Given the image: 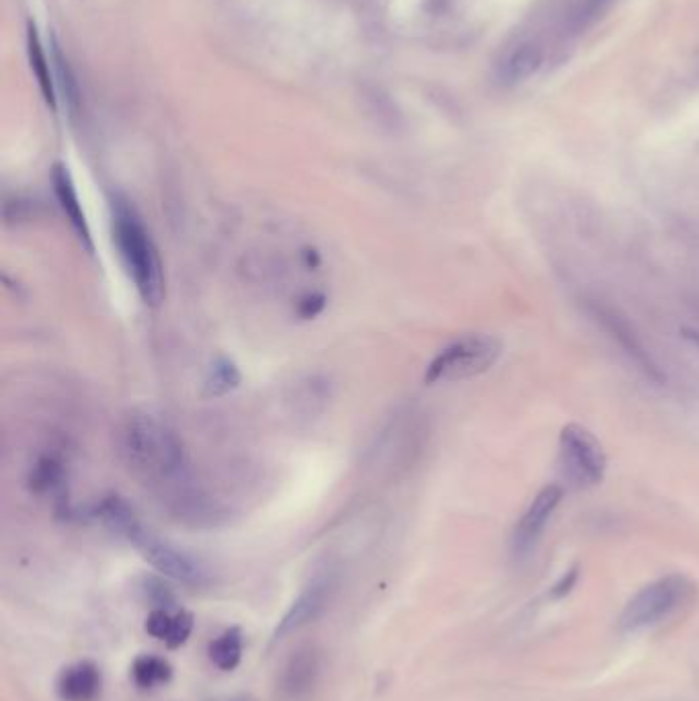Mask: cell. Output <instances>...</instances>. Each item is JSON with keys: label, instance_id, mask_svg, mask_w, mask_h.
I'll use <instances>...</instances> for the list:
<instances>
[{"label": "cell", "instance_id": "cell-1", "mask_svg": "<svg viewBox=\"0 0 699 701\" xmlns=\"http://www.w3.org/2000/svg\"><path fill=\"white\" fill-rule=\"evenodd\" d=\"M121 456L132 474L144 484L164 490L187 505L195 503L189 494V462L179 435L158 417L136 412L121 429Z\"/></svg>", "mask_w": 699, "mask_h": 701}, {"label": "cell", "instance_id": "cell-2", "mask_svg": "<svg viewBox=\"0 0 699 701\" xmlns=\"http://www.w3.org/2000/svg\"><path fill=\"white\" fill-rule=\"evenodd\" d=\"M113 238L140 298L158 306L164 298V267L156 244L134 205L126 199L113 201Z\"/></svg>", "mask_w": 699, "mask_h": 701}, {"label": "cell", "instance_id": "cell-3", "mask_svg": "<svg viewBox=\"0 0 699 701\" xmlns=\"http://www.w3.org/2000/svg\"><path fill=\"white\" fill-rule=\"evenodd\" d=\"M101 517L109 529L126 538L136 550L164 576L189 587H197L205 581V572L191 556L175 546L162 542L156 535L144 529L136 513L119 499H109L101 505Z\"/></svg>", "mask_w": 699, "mask_h": 701}, {"label": "cell", "instance_id": "cell-4", "mask_svg": "<svg viewBox=\"0 0 699 701\" xmlns=\"http://www.w3.org/2000/svg\"><path fill=\"white\" fill-rule=\"evenodd\" d=\"M503 343L490 335H464L443 347L425 371L427 384L464 382L486 371L499 361Z\"/></svg>", "mask_w": 699, "mask_h": 701}, {"label": "cell", "instance_id": "cell-5", "mask_svg": "<svg viewBox=\"0 0 699 701\" xmlns=\"http://www.w3.org/2000/svg\"><path fill=\"white\" fill-rule=\"evenodd\" d=\"M689 589V581L681 574H667L659 581L648 583L624 607L620 628L624 632H640L656 626L685 601Z\"/></svg>", "mask_w": 699, "mask_h": 701}, {"label": "cell", "instance_id": "cell-6", "mask_svg": "<svg viewBox=\"0 0 699 701\" xmlns=\"http://www.w3.org/2000/svg\"><path fill=\"white\" fill-rule=\"evenodd\" d=\"M560 464L566 478L581 488L601 484L607 470L601 443L589 429L577 423L566 425L560 433Z\"/></svg>", "mask_w": 699, "mask_h": 701}, {"label": "cell", "instance_id": "cell-7", "mask_svg": "<svg viewBox=\"0 0 699 701\" xmlns=\"http://www.w3.org/2000/svg\"><path fill=\"white\" fill-rule=\"evenodd\" d=\"M587 310L593 316V320L607 333V337L620 347V351L634 363L638 371H642L650 382L659 386L667 382V376L663 374L661 365L656 363L652 353L642 343L640 335L634 331V326L620 310H615L609 304H603L599 300L587 302Z\"/></svg>", "mask_w": 699, "mask_h": 701}, {"label": "cell", "instance_id": "cell-8", "mask_svg": "<svg viewBox=\"0 0 699 701\" xmlns=\"http://www.w3.org/2000/svg\"><path fill=\"white\" fill-rule=\"evenodd\" d=\"M562 494H564L562 486L548 484L536 494V497H533V501L521 515L519 523L515 525L513 548L517 554H527L533 546L538 544L548 521L552 519L554 511L562 501Z\"/></svg>", "mask_w": 699, "mask_h": 701}, {"label": "cell", "instance_id": "cell-9", "mask_svg": "<svg viewBox=\"0 0 699 701\" xmlns=\"http://www.w3.org/2000/svg\"><path fill=\"white\" fill-rule=\"evenodd\" d=\"M101 687L99 667L87 661L64 669L58 679V695L64 701H95L101 695Z\"/></svg>", "mask_w": 699, "mask_h": 701}, {"label": "cell", "instance_id": "cell-10", "mask_svg": "<svg viewBox=\"0 0 699 701\" xmlns=\"http://www.w3.org/2000/svg\"><path fill=\"white\" fill-rule=\"evenodd\" d=\"M52 181H54L56 197H58V201H60V205H62L64 214L68 216L72 228L76 230V234L80 236V240H85V244L89 246V251H93V240H91L89 222H87L85 212H82V205H80L78 193H76V189H74V183H72L68 171L58 164V167H56L54 173H52Z\"/></svg>", "mask_w": 699, "mask_h": 701}, {"label": "cell", "instance_id": "cell-11", "mask_svg": "<svg viewBox=\"0 0 699 701\" xmlns=\"http://www.w3.org/2000/svg\"><path fill=\"white\" fill-rule=\"evenodd\" d=\"M324 593H326V587L322 583H314L312 587H308L300 595V599L292 605V609L285 613V617H283L279 628H277L275 638L279 640V636L283 638L285 634H290V632L302 628L304 624H308L312 617L320 611V607L324 603Z\"/></svg>", "mask_w": 699, "mask_h": 701}, {"label": "cell", "instance_id": "cell-12", "mask_svg": "<svg viewBox=\"0 0 699 701\" xmlns=\"http://www.w3.org/2000/svg\"><path fill=\"white\" fill-rule=\"evenodd\" d=\"M542 66V50L533 44L517 48L503 66V80L507 85H519Z\"/></svg>", "mask_w": 699, "mask_h": 701}, {"label": "cell", "instance_id": "cell-13", "mask_svg": "<svg viewBox=\"0 0 699 701\" xmlns=\"http://www.w3.org/2000/svg\"><path fill=\"white\" fill-rule=\"evenodd\" d=\"M27 50H29V60H31V68L39 80V87L46 95V101L54 107L56 105V91H54V76L50 72V64L46 60L44 50H41V41L35 33V27H29L27 33Z\"/></svg>", "mask_w": 699, "mask_h": 701}, {"label": "cell", "instance_id": "cell-14", "mask_svg": "<svg viewBox=\"0 0 699 701\" xmlns=\"http://www.w3.org/2000/svg\"><path fill=\"white\" fill-rule=\"evenodd\" d=\"M210 658L212 663L222 671H234L242 658V636L240 630L232 628L218 636L210 644Z\"/></svg>", "mask_w": 699, "mask_h": 701}, {"label": "cell", "instance_id": "cell-15", "mask_svg": "<svg viewBox=\"0 0 699 701\" xmlns=\"http://www.w3.org/2000/svg\"><path fill=\"white\" fill-rule=\"evenodd\" d=\"M132 675H134V681L142 689H152V687L169 683L173 669L167 661H162V658L144 654V656L136 658V663L132 667Z\"/></svg>", "mask_w": 699, "mask_h": 701}, {"label": "cell", "instance_id": "cell-16", "mask_svg": "<svg viewBox=\"0 0 699 701\" xmlns=\"http://www.w3.org/2000/svg\"><path fill=\"white\" fill-rule=\"evenodd\" d=\"M238 382H240V376H238L236 367L232 363L224 361L222 365L214 367V374H212L208 386H210L212 394H226L232 388H236Z\"/></svg>", "mask_w": 699, "mask_h": 701}, {"label": "cell", "instance_id": "cell-17", "mask_svg": "<svg viewBox=\"0 0 699 701\" xmlns=\"http://www.w3.org/2000/svg\"><path fill=\"white\" fill-rule=\"evenodd\" d=\"M173 617L169 611H162V609H156L148 615V620H146V630L150 636L162 640V642H167L169 640V634H171V628H173Z\"/></svg>", "mask_w": 699, "mask_h": 701}, {"label": "cell", "instance_id": "cell-18", "mask_svg": "<svg viewBox=\"0 0 699 701\" xmlns=\"http://www.w3.org/2000/svg\"><path fill=\"white\" fill-rule=\"evenodd\" d=\"M191 630H193V615L187 613V611L177 613V615L173 617V628H171L167 646H169V648H179L181 644L187 642Z\"/></svg>", "mask_w": 699, "mask_h": 701}, {"label": "cell", "instance_id": "cell-19", "mask_svg": "<svg viewBox=\"0 0 699 701\" xmlns=\"http://www.w3.org/2000/svg\"><path fill=\"white\" fill-rule=\"evenodd\" d=\"M577 579H579V568L574 566L572 570H568V572L562 576V579H560V581L554 585V589H552V597H554V599H560V597L568 595V593L572 591V587L577 585Z\"/></svg>", "mask_w": 699, "mask_h": 701}, {"label": "cell", "instance_id": "cell-20", "mask_svg": "<svg viewBox=\"0 0 699 701\" xmlns=\"http://www.w3.org/2000/svg\"><path fill=\"white\" fill-rule=\"evenodd\" d=\"M681 337H683L687 343H691L695 349H699V328H683Z\"/></svg>", "mask_w": 699, "mask_h": 701}]
</instances>
